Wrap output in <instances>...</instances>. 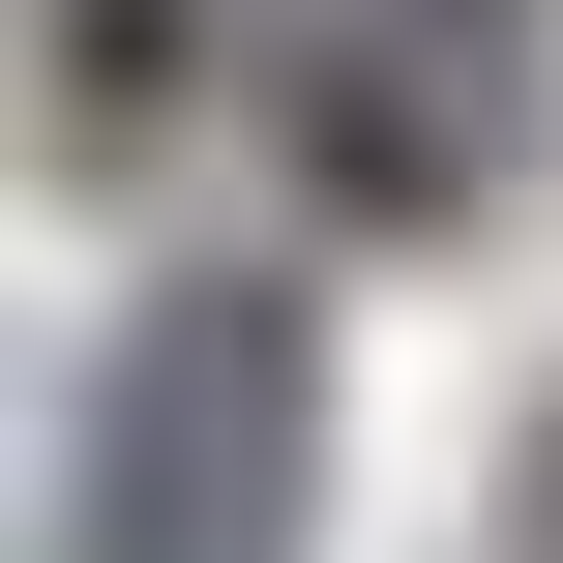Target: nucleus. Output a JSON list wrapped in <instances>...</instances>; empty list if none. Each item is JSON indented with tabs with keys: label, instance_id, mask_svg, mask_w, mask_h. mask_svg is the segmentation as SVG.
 Returning <instances> with one entry per match:
<instances>
[{
	"label": "nucleus",
	"instance_id": "1",
	"mask_svg": "<svg viewBox=\"0 0 563 563\" xmlns=\"http://www.w3.org/2000/svg\"><path fill=\"white\" fill-rule=\"evenodd\" d=\"M297 534H327V297L148 267L59 416V563H297Z\"/></svg>",
	"mask_w": 563,
	"mask_h": 563
},
{
	"label": "nucleus",
	"instance_id": "3",
	"mask_svg": "<svg viewBox=\"0 0 563 563\" xmlns=\"http://www.w3.org/2000/svg\"><path fill=\"white\" fill-rule=\"evenodd\" d=\"M178 119H208V0H59L30 30V148L59 178H148Z\"/></svg>",
	"mask_w": 563,
	"mask_h": 563
},
{
	"label": "nucleus",
	"instance_id": "2",
	"mask_svg": "<svg viewBox=\"0 0 563 563\" xmlns=\"http://www.w3.org/2000/svg\"><path fill=\"white\" fill-rule=\"evenodd\" d=\"M267 148H297V208H327V238H475V208H505V148H475V119H445L356 0L267 59Z\"/></svg>",
	"mask_w": 563,
	"mask_h": 563
},
{
	"label": "nucleus",
	"instance_id": "4",
	"mask_svg": "<svg viewBox=\"0 0 563 563\" xmlns=\"http://www.w3.org/2000/svg\"><path fill=\"white\" fill-rule=\"evenodd\" d=\"M356 30H386V59H416V89H445V119H475V148L534 178V89H563V0H356Z\"/></svg>",
	"mask_w": 563,
	"mask_h": 563
}]
</instances>
